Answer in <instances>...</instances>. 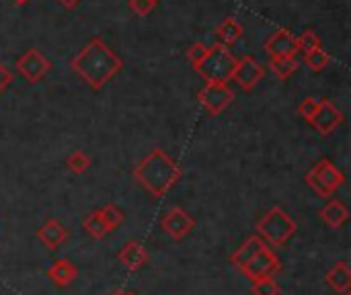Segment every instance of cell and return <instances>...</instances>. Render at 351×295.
<instances>
[{
    "label": "cell",
    "instance_id": "6da1fadb",
    "mask_svg": "<svg viewBox=\"0 0 351 295\" xmlns=\"http://www.w3.org/2000/svg\"><path fill=\"white\" fill-rule=\"evenodd\" d=\"M70 68L93 88L101 90L123 68V60L99 37L90 39L72 60Z\"/></svg>",
    "mask_w": 351,
    "mask_h": 295
},
{
    "label": "cell",
    "instance_id": "7a4b0ae2",
    "mask_svg": "<svg viewBox=\"0 0 351 295\" xmlns=\"http://www.w3.org/2000/svg\"><path fill=\"white\" fill-rule=\"evenodd\" d=\"M132 177L152 197H165L181 181L183 170L165 150L154 148L134 166Z\"/></svg>",
    "mask_w": 351,
    "mask_h": 295
},
{
    "label": "cell",
    "instance_id": "3957f363",
    "mask_svg": "<svg viewBox=\"0 0 351 295\" xmlns=\"http://www.w3.org/2000/svg\"><path fill=\"white\" fill-rule=\"evenodd\" d=\"M255 230H257V236L263 238V242H269L271 246L280 248V246H286V242L296 234L298 226L290 218V214H286L280 205H274L257 220Z\"/></svg>",
    "mask_w": 351,
    "mask_h": 295
},
{
    "label": "cell",
    "instance_id": "277c9868",
    "mask_svg": "<svg viewBox=\"0 0 351 295\" xmlns=\"http://www.w3.org/2000/svg\"><path fill=\"white\" fill-rule=\"evenodd\" d=\"M237 62L239 60L230 53V49L226 45L216 43L212 47H208V53L195 66V72L206 82H222V84H228V80H232Z\"/></svg>",
    "mask_w": 351,
    "mask_h": 295
},
{
    "label": "cell",
    "instance_id": "5b68a950",
    "mask_svg": "<svg viewBox=\"0 0 351 295\" xmlns=\"http://www.w3.org/2000/svg\"><path fill=\"white\" fill-rule=\"evenodd\" d=\"M306 185L325 199H331L335 195L337 189H341L346 185V175L333 164V160L329 158H321L306 175H304Z\"/></svg>",
    "mask_w": 351,
    "mask_h": 295
},
{
    "label": "cell",
    "instance_id": "8992f818",
    "mask_svg": "<svg viewBox=\"0 0 351 295\" xmlns=\"http://www.w3.org/2000/svg\"><path fill=\"white\" fill-rule=\"evenodd\" d=\"M282 271V261L280 257L276 255L274 248H269L267 244L257 251L243 267H241V273L253 283V281H259V279H265V277H274Z\"/></svg>",
    "mask_w": 351,
    "mask_h": 295
},
{
    "label": "cell",
    "instance_id": "52a82bcc",
    "mask_svg": "<svg viewBox=\"0 0 351 295\" xmlns=\"http://www.w3.org/2000/svg\"><path fill=\"white\" fill-rule=\"evenodd\" d=\"M197 101L210 115H220L234 101V92L228 84L206 82V86L197 92Z\"/></svg>",
    "mask_w": 351,
    "mask_h": 295
},
{
    "label": "cell",
    "instance_id": "ba28073f",
    "mask_svg": "<svg viewBox=\"0 0 351 295\" xmlns=\"http://www.w3.org/2000/svg\"><path fill=\"white\" fill-rule=\"evenodd\" d=\"M16 70L29 84H37L39 80L47 76V72L51 70V64L39 49H29L16 60Z\"/></svg>",
    "mask_w": 351,
    "mask_h": 295
},
{
    "label": "cell",
    "instance_id": "9c48e42d",
    "mask_svg": "<svg viewBox=\"0 0 351 295\" xmlns=\"http://www.w3.org/2000/svg\"><path fill=\"white\" fill-rule=\"evenodd\" d=\"M160 228L171 240L179 242L195 228V220L183 207H169L160 218Z\"/></svg>",
    "mask_w": 351,
    "mask_h": 295
},
{
    "label": "cell",
    "instance_id": "30bf717a",
    "mask_svg": "<svg viewBox=\"0 0 351 295\" xmlns=\"http://www.w3.org/2000/svg\"><path fill=\"white\" fill-rule=\"evenodd\" d=\"M265 76V68L253 57V55H243L239 62H237V68H234V74H232V80H237V84L243 88V90H253L261 78Z\"/></svg>",
    "mask_w": 351,
    "mask_h": 295
},
{
    "label": "cell",
    "instance_id": "8fae6325",
    "mask_svg": "<svg viewBox=\"0 0 351 295\" xmlns=\"http://www.w3.org/2000/svg\"><path fill=\"white\" fill-rule=\"evenodd\" d=\"M343 113L331 103V101H327V99H323L321 101V105H319V109H317V113L311 117V125L321 133V136H331L341 123H343Z\"/></svg>",
    "mask_w": 351,
    "mask_h": 295
},
{
    "label": "cell",
    "instance_id": "7c38bea8",
    "mask_svg": "<svg viewBox=\"0 0 351 295\" xmlns=\"http://www.w3.org/2000/svg\"><path fill=\"white\" fill-rule=\"evenodd\" d=\"M263 49L269 57H296L298 43H296V37L292 35V31L280 29L263 43Z\"/></svg>",
    "mask_w": 351,
    "mask_h": 295
},
{
    "label": "cell",
    "instance_id": "4fadbf2b",
    "mask_svg": "<svg viewBox=\"0 0 351 295\" xmlns=\"http://www.w3.org/2000/svg\"><path fill=\"white\" fill-rule=\"evenodd\" d=\"M37 238L43 242V246H45V248L56 251V248H60V246L68 240V230L64 228V224H62V222H58V220L49 218V220H47V222L37 230Z\"/></svg>",
    "mask_w": 351,
    "mask_h": 295
},
{
    "label": "cell",
    "instance_id": "5bb4252c",
    "mask_svg": "<svg viewBox=\"0 0 351 295\" xmlns=\"http://www.w3.org/2000/svg\"><path fill=\"white\" fill-rule=\"evenodd\" d=\"M119 263L128 269V271H140L146 263H148V251L138 242V240H130L117 255Z\"/></svg>",
    "mask_w": 351,
    "mask_h": 295
},
{
    "label": "cell",
    "instance_id": "9a60e30c",
    "mask_svg": "<svg viewBox=\"0 0 351 295\" xmlns=\"http://www.w3.org/2000/svg\"><path fill=\"white\" fill-rule=\"evenodd\" d=\"M319 216H321V220H323L329 228L337 230V228H341L343 224H348V220H350V209H348V205H346L343 201H339V199H329V201L321 207Z\"/></svg>",
    "mask_w": 351,
    "mask_h": 295
},
{
    "label": "cell",
    "instance_id": "2e32d148",
    "mask_svg": "<svg viewBox=\"0 0 351 295\" xmlns=\"http://www.w3.org/2000/svg\"><path fill=\"white\" fill-rule=\"evenodd\" d=\"M47 277H49V281H51L53 285H58V287H68V285H72V283L76 281L78 269H76L70 261L60 259V261H56V263L47 269Z\"/></svg>",
    "mask_w": 351,
    "mask_h": 295
},
{
    "label": "cell",
    "instance_id": "e0dca14e",
    "mask_svg": "<svg viewBox=\"0 0 351 295\" xmlns=\"http://www.w3.org/2000/svg\"><path fill=\"white\" fill-rule=\"evenodd\" d=\"M327 285L335 294H348L351 287V271L346 261H339L329 273H327Z\"/></svg>",
    "mask_w": 351,
    "mask_h": 295
},
{
    "label": "cell",
    "instance_id": "ac0fdd59",
    "mask_svg": "<svg viewBox=\"0 0 351 295\" xmlns=\"http://www.w3.org/2000/svg\"><path fill=\"white\" fill-rule=\"evenodd\" d=\"M267 242H263V238L261 236H257V234H253V236H249L234 253H232V257H230V263L237 267V269H241L257 251H261L263 246H265Z\"/></svg>",
    "mask_w": 351,
    "mask_h": 295
},
{
    "label": "cell",
    "instance_id": "d6986e66",
    "mask_svg": "<svg viewBox=\"0 0 351 295\" xmlns=\"http://www.w3.org/2000/svg\"><path fill=\"white\" fill-rule=\"evenodd\" d=\"M82 230H84L88 236H93L95 240H103V238L111 232V228H109V226L105 224V220L101 218L99 209H95V211H90V214L84 216V220H82Z\"/></svg>",
    "mask_w": 351,
    "mask_h": 295
},
{
    "label": "cell",
    "instance_id": "ffe728a7",
    "mask_svg": "<svg viewBox=\"0 0 351 295\" xmlns=\"http://www.w3.org/2000/svg\"><path fill=\"white\" fill-rule=\"evenodd\" d=\"M216 35L220 37L222 45L237 43V41L243 37V25H241L237 18L228 16V18H224V21L218 25V29H216Z\"/></svg>",
    "mask_w": 351,
    "mask_h": 295
},
{
    "label": "cell",
    "instance_id": "44dd1931",
    "mask_svg": "<svg viewBox=\"0 0 351 295\" xmlns=\"http://www.w3.org/2000/svg\"><path fill=\"white\" fill-rule=\"evenodd\" d=\"M269 68L278 78L288 80L298 70V62L296 57H269Z\"/></svg>",
    "mask_w": 351,
    "mask_h": 295
},
{
    "label": "cell",
    "instance_id": "7402d4cb",
    "mask_svg": "<svg viewBox=\"0 0 351 295\" xmlns=\"http://www.w3.org/2000/svg\"><path fill=\"white\" fill-rule=\"evenodd\" d=\"M329 62H331V55H329L323 47H321V49H315V51H311V53L304 55V64H306L313 72L325 70V68L329 66Z\"/></svg>",
    "mask_w": 351,
    "mask_h": 295
},
{
    "label": "cell",
    "instance_id": "603a6c76",
    "mask_svg": "<svg viewBox=\"0 0 351 295\" xmlns=\"http://www.w3.org/2000/svg\"><path fill=\"white\" fill-rule=\"evenodd\" d=\"M296 43H298V51H302L304 55L315 51V49H321V37L313 29H308L300 37H296Z\"/></svg>",
    "mask_w": 351,
    "mask_h": 295
},
{
    "label": "cell",
    "instance_id": "cb8c5ba5",
    "mask_svg": "<svg viewBox=\"0 0 351 295\" xmlns=\"http://www.w3.org/2000/svg\"><path fill=\"white\" fill-rule=\"evenodd\" d=\"M66 166H68L74 175H82V172L88 170L90 158H88L82 150H76V152H72V154L66 158Z\"/></svg>",
    "mask_w": 351,
    "mask_h": 295
},
{
    "label": "cell",
    "instance_id": "d4e9b609",
    "mask_svg": "<svg viewBox=\"0 0 351 295\" xmlns=\"http://www.w3.org/2000/svg\"><path fill=\"white\" fill-rule=\"evenodd\" d=\"M99 214H101V218L105 220V224L111 228V230H115L117 226H121L123 224V211L117 207V205H113V203H109V205H105V207H101L99 209Z\"/></svg>",
    "mask_w": 351,
    "mask_h": 295
},
{
    "label": "cell",
    "instance_id": "484cf974",
    "mask_svg": "<svg viewBox=\"0 0 351 295\" xmlns=\"http://www.w3.org/2000/svg\"><path fill=\"white\" fill-rule=\"evenodd\" d=\"M253 295H280V283L274 277H265L259 281H253L251 285Z\"/></svg>",
    "mask_w": 351,
    "mask_h": 295
},
{
    "label": "cell",
    "instance_id": "4316f807",
    "mask_svg": "<svg viewBox=\"0 0 351 295\" xmlns=\"http://www.w3.org/2000/svg\"><path fill=\"white\" fill-rule=\"evenodd\" d=\"M319 105H321V99H317V97H308V99H304V101L298 105V115H300L302 119L311 121V117L317 113Z\"/></svg>",
    "mask_w": 351,
    "mask_h": 295
},
{
    "label": "cell",
    "instance_id": "83f0119b",
    "mask_svg": "<svg viewBox=\"0 0 351 295\" xmlns=\"http://www.w3.org/2000/svg\"><path fill=\"white\" fill-rule=\"evenodd\" d=\"M206 53H208V45H204L202 41H197V43H193L189 49H187V60L193 64V68L206 57Z\"/></svg>",
    "mask_w": 351,
    "mask_h": 295
},
{
    "label": "cell",
    "instance_id": "f1b7e54d",
    "mask_svg": "<svg viewBox=\"0 0 351 295\" xmlns=\"http://www.w3.org/2000/svg\"><path fill=\"white\" fill-rule=\"evenodd\" d=\"M154 6H156V0H130V8L138 16H146Z\"/></svg>",
    "mask_w": 351,
    "mask_h": 295
},
{
    "label": "cell",
    "instance_id": "f546056e",
    "mask_svg": "<svg viewBox=\"0 0 351 295\" xmlns=\"http://www.w3.org/2000/svg\"><path fill=\"white\" fill-rule=\"evenodd\" d=\"M10 82H12V74H10V70H8L6 66H2V64H0V92H2V90H6Z\"/></svg>",
    "mask_w": 351,
    "mask_h": 295
},
{
    "label": "cell",
    "instance_id": "4dcf8cb0",
    "mask_svg": "<svg viewBox=\"0 0 351 295\" xmlns=\"http://www.w3.org/2000/svg\"><path fill=\"white\" fill-rule=\"evenodd\" d=\"M66 8H74L76 4H78V0H60Z\"/></svg>",
    "mask_w": 351,
    "mask_h": 295
},
{
    "label": "cell",
    "instance_id": "1f68e13d",
    "mask_svg": "<svg viewBox=\"0 0 351 295\" xmlns=\"http://www.w3.org/2000/svg\"><path fill=\"white\" fill-rule=\"evenodd\" d=\"M128 294V292H121V290H115V292H113V294L111 295H125Z\"/></svg>",
    "mask_w": 351,
    "mask_h": 295
},
{
    "label": "cell",
    "instance_id": "d6a6232c",
    "mask_svg": "<svg viewBox=\"0 0 351 295\" xmlns=\"http://www.w3.org/2000/svg\"><path fill=\"white\" fill-rule=\"evenodd\" d=\"M16 4H25V2H29V0H14Z\"/></svg>",
    "mask_w": 351,
    "mask_h": 295
},
{
    "label": "cell",
    "instance_id": "836d02e7",
    "mask_svg": "<svg viewBox=\"0 0 351 295\" xmlns=\"http://www.w3.org/2000/svg\"><path fill=\"white\" fill-rule=\"evenodd\" d=\"M125 295H138V294H125Z\"/></svg>",
    "mask_w": 351,
    "mask_h": 295
},
{
    "label": "cell",
    "instance_id": "e575fe53",
    "mask_svg": "<svg viewBox=\"0 0 351 295\" xmlns=\"http://www.w3.org/2000/svg\"><path fill=\"white\" fill-rule=\"evenodd\" d=\"M343 295H350V292H348V294H343Z\"/></svg>",
    "mask_w": 351,
    "mask_h": 295
}]
</instances>
